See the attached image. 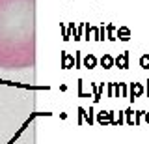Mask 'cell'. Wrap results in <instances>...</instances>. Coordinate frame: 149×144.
Masks as SVG:
<instances>
[{"mask_svg": "<svg viewBox=\"0 0 149 144\" xmlns=\"http://www.w3.org/2000/svg\"><path fill=\"white\" fill-rule=\"evenodd\" d=\"M36 66V0H0V69Z\"/></svg>", "mask_w": 149, "mask_h": 144, "instance_id": "cell-1", "label": "cell"}]
</instances>
